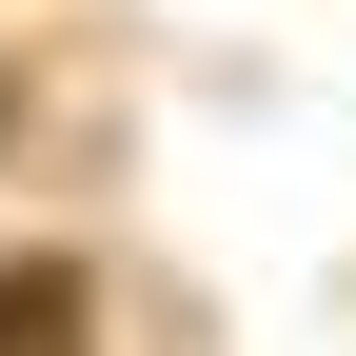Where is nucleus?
Instances as JSON below:
<instances>
[{"label": "nucleus", "instance_id": "f257e3e1", "mask_svg": "<svg viewBox=\"0 0 356 356\" xmlns=\"http://www.w3.org/2000/svg\"><path fill=\"white\" fill-rule=\"evenodd\" d=\"M99 337V277H79V257H20V277H0V356H79Z\"/></svg>", "mask_w": 356, "mask_h": 356}]
</instances>
